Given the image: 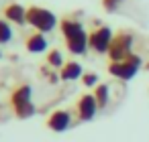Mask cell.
<instances>
[{"label": "cell", "instance_id": "1", "mask_svg": "<svg viewBox=\"0 0 149 142\" xmlns=\"http://www.w3.org/2000/svg\"><path fill=\"white\" fill-rule=\"evenodd\" d=\"M27 25H31L35 31L45 35V33H51L59 25V21H57V16L49 8L31 4V6H27Z\"/></svg>", "mask_w": 149, "mask_h": 142}, {"label": "cell", "instance_id": "2", "mask_svg": "<svg viewBox=\"0 0 149 142\" xmlns=\"http://www.w3.org/2000/svg\"><path fill=\"white\" fill-rule=\"evenodd\" d=\"M114 35H112V29L102 25V23H94L92 31L88 33V45H90V51L98 53V55H108V49H110V43H112Z\"/></svg>", "mask_w": 149, "mask_h": 142}, {"label": "cell", "instance_id": "3", "mask_svg": "<svg viewBox=\"0 0 149 142\" xmlns=\"http://www.w3.org/2000/svg\"><path fill=\"white\" fill-rule=\"evenodd\" d=\"M133 33L129 31H118L110 43V49H108V63H120L125 61L131 53H133Z\"/></svg>", "mask_w": 149, "mask_h": 142}, {"label": "cell", "instance_id": "4", "mask_svg": "<svg viewBox=\"0 0 149 142\" xmlns=\"http://www.w3.org/2000/svg\"><path fill=\"white\" fill-rule=\"evenodd\" d=\"M145 63H143V59L137 55V53H131L125 61H120V63H108V73L112 75V77H116V79H120V81H129V79H133L135 75H137V71L143 67Z\"/></svg>", "mask_w": 149, "mask_h": 142}, {"label": "cell", "instance_id": "5", "mask_svg": "<svg viewBox=\"0 0 149 142\" xmlns=\"http://www.w3.org/2000/svg\"><path fill=\"white\" fill-rule=\"evenodd\" d=\"M98 112V104L94 99V93H82L76 99L74 106V114H76V122H90Z\"/></svg>", "mask_w": 149, "mask_h": 142}, {"label": "cell", "instance_id": "6", "mask_svg": "<svg viewBox=\"0 0 149 142\" xmlns=\"http://www.w3.org/2000/svg\"><path fill=\"white\" fill-rule=\"evenodd\" d=\"M74 124H76V122H74V116H72L70 110H53V112L45 118V126H47L51 132H55V134L68 132Z\"/></svg>", "mask_w": 149, "mask_h": 142}, {"label": "cell", "instance_id": "7", "mask_svg": "<svg viewBox=\"0 0 149 142\" xmlns=\"http://www.w3.org/2000/svg\"><path fill=\"white\" fill-rule=\"evenodd\" d=\"M2 14L10 25H17V27L27 25V6H23L21 2H15V0L6 2L4 8H2Z\"/></svg>", "mask_w": 149, "mask_h": 142}, {"label": "cell", "instance_id": "8", "mask_svg": "<svg viewBox=\"0 0 149 142\" xmlns=\"http://www.w3.org/2000/svg\"><path fill=\"white\" fill-rule=\"evenodd\" d=\"M59 31H61V37L68 41V39H74V37H78V35H82V33H86L84 31V25L76 19V16H63L61 21H59Z\"/></svg>", "mask_w": 149, "mask_h": 142}, {"label": "cell", "instance_id": "9", "mask_svg": "<svg viewBox=\"0 0 149 142\" xmlns=\"http://www.w3.org/2000/svg\"><path fill=\"white\" fill-rule=\"evenodd\" d=\"M33 99V87L29 83H21V85H15L13 91H10V108H19V106H25Z\"/></svg>", "mask_w": 149, "mask_h": 142}, {"label": "cell", "instance_id": "10", "mask_svg": "<svg viewBox=\"0 0 149 142\" xmlns=\"http://www.w3.org/2000/svg\"><path fill=\"white\" fill-rule=\"evenodd\" d=\"M47 45H49L47 37H45L43 33H39V31H35V33H31V35L25 37V49H27L29 53H35V55L45 53V51H47Z\"/></svg>", "mask_w": 149, "mask_h": 142}, {"label": "cell", "instance_id": "11", "mask_svg": "<svg viewBox=\"0 0 149 142\" xmlns=\"http://www.w3.org/2000/svg\"><path fill=\"white\" fill-rule=\"evenodd\" d=\"M65 49H68V53L78 55V57L86 55L88 49H90V45H88V33H82V35H78L74 39H68L65 41Z\"/></svg>", "mask_w": 149, "mask_h": 142}, {"label": "cell", "instance_id": "12", "mask_svg": "<svg viewBox=\"0 0 149 142\" xmlns=\"http://www.w3.org/2000/svg\"><path fill=\"white\" fill-rule=\"evenodd\" d=\"M59 73V77H61V81H76V79H82V75H84V69H82V65L78 63V61H65V65L57 71Z\"/></svg>", "mask_w": 149, "mask_h": 142}, {"label": "cell", "instance_id": "13", "mask_svg": "<svg viewBox=\"0 0 149 142\" xmlns=\"http://www.w3.org/2000/svg\"><path fill=\"white\" fill-rule=\"evenodd\" d=\"M92 93H94V99H96V104H98V110H104V108L108 106V99H110V87H108L106 83H98V85L92 89Z\"/></svg>", "mask_w": 149, "mask_h": 142}, {"label": "cell", "instance_id": "14", "mask_svg": "<svg viewBox=\"0 0 149 142\" xmlns=\"http://www.w3.org/2000/svg\"><path fill=\"white\" fill-rule=\"evenodd\" d=\"M45 63H47V67H51V69H61V67L65 65L63 53H61L59 49H49V51H47V57H45Z\"/></svg>", "mask_w": 149, "mask_h": 142}, {"label": "cell", "instance_id": "15", "mask_svg": "<svg viewBox=\"0 0 149 142\" xmlns=\"http://www.w3.org/2000/svg\"><path fill=\"white\" fill-rule=\"evenodd\" d=\"M13 114H15V118H17V120H29V118H33V116L37 114V108H35V104H33V102H29V104H25V106L15 108V110H13Z\"/></svg>", "mask_w": 149, "mask_h": 142}, {"label": "cell", "instance_id": "16", "mask_svg": "<svg viewBox=\"0 0 149 142\" xmlns=\"http://www.w3.org/2000/svg\"><path fill=\"white\" fill-rule=\"evenodd\" d=\"M13 41V27L6 19H0V45H8Z\"/></svg>", "mask_w": 149, "mask_h": 142}, {"label": "cell", "instance_id": "17", "mask_svg": "<svg viewBox=\"0 0 149 142\" xmlns=\"http://www.w3.org/2000/svg\"><path fill=\"white\" fill-rule=\"evenodd\" d=\"M82 85L86 87V89H94L96 85H98V73H94V71H84V75H82Z\"/></svg>", "mask_w": 149, "mask_h": 142}, {"label": "cell", "instance_id": "18", "mask_svg": "<svg viewBox=\"0 0 149 142\" xmlns=\"http://www.w3.org/2000/svg\"><path fill=\"white\" fill-rule=\"evenodd\" d=\"M123 2H125V0H102V8H104L106 12H114Z\"/></svg>", "mask_w": 149, "mask_h": 142}, {"label": "cell", "instance_id": "19", "mask_svg": "<svg viewBox=\"0 0 149 142\" xmlns=\"http://www.w3.org/2000/svg\"><path fill=\"white\" fill-rule=\"evenodd\" d=\"M145 69H147V71H149V61H145Z\"/></svg>", "mask_w": 149, "mask_h": 142}, {"label": "cell", "instance_id": "20", "mask_svg": "<svg viewBox=\"0 0 149 142\" xmlns=\"http://www.w3.org/2000/svg\"><path fill=\"white\" fill-rule=\"evenodd\" d=\"M0 59H2V49H0Z\"/></svg>", "mask_w": 149, "mask_h": 142}]
</instances>
